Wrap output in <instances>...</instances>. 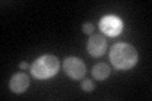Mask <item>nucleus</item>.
<instances>
[{"mask_svg":"<svg viewBox=\"0 0 152 101\" xmlns=\"http://www.w3.org/2000/svg\"><path fill=\"white\" fill-rule=\"evenodd\" d=\"M109 60L117 70L127 71L136 66L138 61V53L136 48L128 43H117L110 48Z\"/></svg>","mask_w":152,"mask_h":101,"instance_id":"nucleus-1","label":"nucleus"},{"mask_svg":"<svg viewBox=\"0 0 152 101\" xmlns=\"http://www.w3.org/2000/svg\"><path fill=\"white\" fill-rule=\"evenodd\" d=\"M60 61L56 56L45 54L37 58L31 66V73L37 80H48L58 72Z\"/></svg>","mask_w":152,"mask_h":101,"instance_id":"nucleus-2","label":"nucleus"},{"mask_svg":"<svg viewBox=\"0 0 152 101\" xmlns=\"http://www.w3.org/2000/svg\"><path fill=\"white\" fill-rule=\"evenodd\" d=\"M64 70L65 73L74 80H81L86 73V67L84 62L76 57H67L64 61Z\"/></svg>","mask_w":152,"mask_h":101,"instance_id":"nucleus-3","label":"nucleus"},{"mask_svg":"<svg viewBox=\"0 0 152 101\" xmlns=\"http://www.w3.org/2000/svg\"><path fill=\"white\" fill-rule=\"evenodd\" d=\"M99 28L104 34L109 37H117L123 31V22L121 18L115 15H107L102 18L100 23H99Z\"/></svg>","mask_w":152,"mask_h":101,"instance_id":"nucleus-4","label":"nucleus"},{"mask_svg":"<svg viewBox=\"0 0 152 101\" xmlns=\"http://www.w3.org/2000/svg\"><path fill=\"white\" fill-rule=\"evenodd\" d=\"M86 49L93 57H100L107 51V41L100 34H94L89 38L86 43Z\"/></svg>","mask_w":152,"mask_h":101,"instance_id":"nucleus-5","label":"nucleus"},{"mask_svg":"<svg viewBox=\"0 0 152 101\" xmlns=\"http://www.w3.org/2000/svg\"><path fill=\"white\" fill-rule=\"evenodd\" d=\"M9 86H10V90L14 94H23L29 87V77L23 72L15 73L12 76Z\"/></svg>","mask_w":152,"mask_h":101,"instance_id":"nucleus-6","label":"nucleus"},{"mask_svg":"<svg viewBox=\"0 0 152 101\" xmlns=\"http://www.w3.org/2000/svg\"><path fill=\"white\" fill-rule=\"evenodd\" d=\"M91 73L94 76V78H96L98 81H103L110 75V67L107 63H103V62L102 63H96L93 67Z\"/></svg>","mask_w":152,"mask_h":101,"instance_id":"nucleus-7","label":"nucleus"},{"mask_svg":"<svg viewBox=\"0 0 152 101\" xmlns=\"http://www.w3.org/2000/svg\"><path fill=\"white\" fill-rule=\"evenodd\" d=\"M81 89L85 91V92H91V91L94 90V82L89 78L84 80L81 82Z\"/></svg>","mask_w":152,"mask_h":101,"instance_id":"nucleus-8","label":"nucleus"},{"mask_svg":"<svg viewBox=\"0 0 152 101\" xmlns=\"http://www.w3.org/2000/svg\"><path fill=\"white\" fill-rule=\"evenodd\" d=\"M93 31H94V25L91 23H85L83 25V32L85 34H91Z\"/></svg>","mask_w":152,"mask_h":101,"instance_id":"nucleus-9","label":"nucleus"},{"mask_svg":"<svg viewBox=\"0 0 152 101\" xmlns=\"http://www.w3.org/2000/svg\"><path fill=\"white\" fill-rule=\"evenodd\" d=\"M19 67H20V68H22V70H27V68H28V67H29V65H28V63H27V62H22V63H20V65H19Z\"/></svg>","mask_w":152,"mask_h":101,"instance_id":"nucleus-10","label":"nucleus"}]
</instances>
